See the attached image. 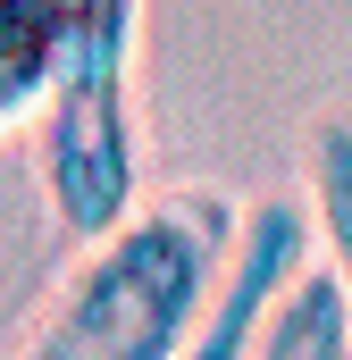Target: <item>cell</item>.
Instances as JSON below:
<instances>
[{"mask_svg": "<svg viewBox=\"0 0 352 360\" xmlns=\"http://www.w3.org/2000/svg\"><path fill=\"white\" fill-rule=\"evenodd\" d=\"M310 243H319V235L302 226L294 201H252L244 226H235L227 276H218V293H210V319L193 327V344L176 360H252L268 310L310 276Z\"/></svg>", "mask_w": 352, "mask_h": 360, "instance_id": "cell-3", "label": "cell"}, {"mask_svg": "<svg viewBox=\"0 0 352 360\" xmlns=\"http://www.w3.org/2000/svg\"><path fill=\"white\" fill-rule=\"evenodd\" d=\"M68 42L42 101V193L59 235L101 243L134 218L143 151H134V17L143 0H59Z\"/></svg>", "mask_w": 352, "mask_h": 360, "instance_id": "cell-2", "label": "cell"}, {"mask_svg": "<svg viewBox=\"0 0 352 360\" xmlns=\"http://www.w3.org/2000/svg\"><path fill=\"white\" fill-rule=\"evenodd\" d=\"M59 42H68L59 0H0V134L42 117L51 76H59Z\"/></svg>", "mask_w": 352, "mask_h": 360, "instance_id": "cell-4", "label": "cell"}, {"mask_svg": "<svg viewBox=\"0 0 352 360\" xmlns=\"http://www.w3.org/2000/svg\"><path fill=\"white\" fill-rule=\"evenodd\" d=\"M252 360H352V310H344V285L327 269H310L277 310H268Z\"/></svg>", "mask_w": 352, "mask_h": 360, "instance_id": "cell-5", "label": "cell"}, {"mask_svg": "<svg viewBox=\"0 0 352 360\" xmlns=\"http://www.w3.org/2000/svg\"><path fill=\"white\" fill-rule=\"evenodd\" d=\"M235 226L244 218H218L210 201L134 210L118 235L84 243V269L59 285L17 360H176L210 319Z\"/></svg>", "mask_w": 352, "mask_h": 360, "instance_id": "cell-1", "label": "cell"}, {"mask_svg": "<svg viewBox=\"0 0 352 360\" xmlns=\"http://www.w3.org/2000/svg\"><path fill=\"white\" fill-rule=\"evenodd\" d=\"M310 218H319L327 276L344 285V310H352V117H327L310 134Z\"/></svg>", "mask_w": 352, "mask_h": 360, "instance_id": "cell-6", "label": "cell"}]
</instances>
